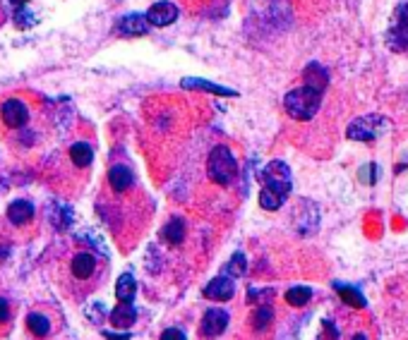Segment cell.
Wrapping results in <instances>:
<instances>
[{
	"mask_svg": "<svg viewBox=\"0 0 408 340\" xmlns=\"http://www.w3.org/2000/svg\"><path fill=\"white\" fill-rule=\"evenodd\" d=\"M207 173H209V178L216 184H221V187L231 184L238 175V163H236V156L231 154V149L228 147L212 149V154H209V158H207Z\"/></svg>",
	"mask_w": 408,
	"mask_h": 340,
	"instance_id": "3957f363",
	"label": "cell"
},
{
	"mask_svg": "<svg viewBox=\"0 0 408 340\" xmlns=\"http://www.w3.org/2000/svg\"><path fill=\"white\" fill-rule=\"evenodd\" d=\"M233 293H236V283H233V278H228V276H218V278L209 280L207 288H204V298L216 300V302L231 300Z\"/></svg>",
	"mask_w": 408,
	"mask_h": 340,
	"instance_id": "9c48e42d",
	"label": "cell"
},
{
	"mask_svg": "<svg viewBox=\"0 0 408 340\" xmlns=\"http://www.w3.org/2000/svg\"><path fill=\"white\" fill-rule=\"evenodd\" d=\"M135 321H137V309H135L133 304H123V302H120L118 307L111 312V324H113L115 328H120V331L130 328Z\"/></svg>",
	"mask_w": 408,
	"mask_h": 340,
	"instance_id": "4fadbf2b",
	"label": "cell"
},
{
	"mask_svg": "<svg viewBox=\"0 0 408 340\" xmlns=\"http://www.w3.org/2000/svg\"><path fill=\"white\" fill-rule=\"evenodd\" d=\"M115 32L120 34V36H144V34L149 32V22L144 14H125L123 19L118 22V27H115Z\"/></svg>",
	"mask_w": 408,
	"mask_h": 340,
	"instance_id": "30bf717a",
	"label": "cell"
},
{
	"mask_svg": "<svg viewBox=\"0 0 408 340\" xmlns=\"http://www.w3.org/2000/svg\"><path fill=\"white\" fill-rule=\"evenodd\" d=\"M161 340H188V338L181 328H166V331L161 333Z\"/></svg>",
	"mask_w": 408,
	"mask_h": 340,
	"instance_id": "484cf974",
	"label": "cell"
},
{
	"mask_svg": "<svg viewBox=\"0 0 408 340\" xmlns=\"http://www.w3.org/2000/svg\"><path fill=\"white\" fill-rule=\"evenodd\" d=\"M271 319H274V312H271V307H257L255 314H252V328L255 331H264L267 326L271 324Z\"/></svg>",
	"mask_w": 408,
	"mask_h": 340,
	"instance_id": "603a6c76",
	"label": "cell"
},
{
	"mask_svg": "<svg viewBox=\"0 0 408 340\" xmlns=\"http://www.w3.org/2000/svg\"><path fill=\"white\" fill-rule=\"evenodd\" d=\"M10 319V309H8V302L5 300H0V324L8 321Z\"/></svg>",
	"mask_w": 408,
	"mask_h": 340,
	"instance_id": "4316f807",
	"label": "cell"
},
{
	"mask_svg": "<svg viewBox=\"0 0 408 340\" xmlns=\"http://www.w3.org/2000/svg\"><path fill=\"white\" fill-rule=\"evenodd\" d=\"M163 237H166L171 245H181L183 237H185V226H183L181 218H178V221H171L166 228H163Z\"/></svg>",
	"mask_w": 408,
	"mask_h": 340,
	"instance_id": "7402d4cb",
	"label": "cell"
},
{
	"mask_svg": "<svg viewBox=\"0 0 408 340\" xmlns=\"http://www.w3.org/2000/svg\"><path fill=\"white\" fill-rule=\"evenodd\" d=\"M228 326V314L223 309H207V314L202 317V336L214 338V336H221Z\"/></svg>",
	"mask_w": 408,
	"mask_h": 340,
	"instance_id": "ba28073f",
	"label": "cell"
},
{
	"mask_svg": "<svg viewBox=\"0 0 408 340\" xmlns=\"http://www.w3.org/2000/svg\"><path fill=\"white\" fill-rule=\"evenodd\" d=\"M353 340H367L365 333H358V336H353Z\"/></svg>",
	"mask_w": 408,
	"mask_h": 340,
	"instance_id": "f546056e",
	"label": "cell"
},
{
	"mask_svg": "<svg viewBox=\"0 0 408 340\" xmlns=\"http://www.w3.org/2000/svg\"><path fill=\"white\" fill-rule=\"evenodd\" d=\"M12 3H14V5H17V8H22V5H27V3H29V0H12Z\"/></svg>",
	"mask_w": 408,
	"mask_h": 340,
	"instance_id": "f1b7e54d",
	"label": "cell"
},
{
	"mask_svg": "<svg viewBox=\"0 0 408 340\" xmlns=\"http://www.w3.org/2000/svg\"><path fill=\"white\" fill-rule=\"evenodd\" d=\"M245 256L240 254V252H238V254H233V259H231V264H228V271L226 274H231L233 278H236V276H242L245 274Z\"/></svg>",
	"mask_w": 408,
	"mask_h": 340,
	"instance_id": "cb8c5ba5",
	"label": "cell"
},
{
	"mask_svg": "<svg viewBox=\"0 0 408 340\" xmlns=\"http://www.w3.org/2000/svg\"><path fill=\"white\" fill-rule=\"evenodd\" d=\"M322 104V91L313 89V86H298V89L288 91L284 96V108L293 120H313Z\"/></svg>",
	"mask_w": 408,
	"mask_h": 340,
	"instance_id": "7a4b0ae2",
	"label": "cell"
},
{
	"mask_svg": "<svg viewBox=\"0 0 408 340\" xmlns=\"http://www.w3.org/2000/svg\"><path fill=\"white\" fill-rule=\"evenodd\" d=\"M183 89H202V91H209V94H216V96H238V91L228 89V86L212 84V82H207V80H192V77L183 80Z\"/></svg>",
	"mask_w": 408,
	"mask_h": 340,
	"instance_id": "2e32d148",
	"label": "cell"
},
{
	"mask_svg": "<svg viewBox=\"0 0 408 340\" xmlns=\"http://www.w3.org/2000/svg\"><path fill=\"white\" fill-rule=\"evenodd\" d=\"M389 43L392 48H408V3H401L394 12L389 27Z\"/></svg>",
	"mask_w": 408,
	"mask_h": 340,
	"instance_id": "5b68a950",
	"label": "cell"
},
{
	"mask_svg": "<svg viewBox=\"0 0 408 340\" xmlns=\"http://www.w3.org/2000/svg\"><path fill=\"white\" fill-rule=\"evenodd\" d=\"M96 271V259L87 252H80V254L72 259V276L80 280L91 278V274Z\"/></svg>",
	"mask_w": 408,
	"mask_h": 340,
	"instance_id": "5bb4252c",
	"label": "cell"
},
{
	"mask_svg": "<svg viewBox=\"0 0 408 340\" xmlns=\"http://www.w3.org/2000/svg\"><path fill=\"white\" fill-rule=\"evenodd\" d=\"M29 14V10L24 8H17V12H14V24H17V27H22V29H27V27H34V24H36V17H27Z\"/></svg>",
	"mask_w": 408,
	"mask_h": 340,
	"instance_id": "d4e9b609",
	"label": "cell"
},
{
	"mask_svg": "<svg viewBox=\"0 0 408 340\" xmlns=\"http://www.w3.org/2000/svg\"><path fill=\"white\" fill-rule=\"evenodd\" d=\"M291 194V170L284 161H271L262 170L260 206L264 211H279Z\"/></svg>",
	"mask_w": 408,
	"mask_h": 340,
	"instance_id": "6da1fadb",
	"label": "cell"
},
{
	"mask_svg": "<svg viewBox=\"0 0 408 340\" xmlns=\"http://www.w3.org/2000/svg\"><path fill=\"white\" fill-rule=\"evenodd\" d=\"M27 328L32 331V336L46 338L48 331H51V321H48L43 314H29V317H27Z\"/></svg>",
	"mask_w": 408,
	"mask_h": 340,
	"instance_id": "ffe728a7",
	"label": "cell"
},
{
	"mask_svg": "<svg viewBox=\"0 0 408 340\" xmlns=\"http://www.w3.org/2000/svg\"><path fill=\"white\" fill-rule=\"evenodd\" d=\"M135 293H137V283H135V278L130 274H123L118 278V283H115V298H118V302L133 304Z\"/></svg>",
	"mask_w": 408,
	"mask_h": 340,
	"instance_id": "e0dca14e",
	"label": "cell"
},
{
	"mask_svg": "<svg viewBox=\"0 0 408 340\" xmlns=\"http://www.w3.org/2000/svg\"><path fill=\"white\" fill-rule=\"evenodd\" d=\"M144 17H147L149 27H168L178 19V8L168 0H161V3H154Z\"/></svg>",
	"mask_w": 408,
	"mask_h": 340,
	"instance_id": "8992f818",
	"label": "cell"
},
{
	"mask_svg": "<svg viewBox=\"0 0 408 340\" xmlns=\"http://www.w3.org/2000/svg\"><path fill=\"white\" fill-rule=\"evenodd\" d=\"M387 127H389V123L382 115H363L348 125L346 137L351 142H375L387 132Z\"/></svg>",
	"mask_w": 408,
	"mask_h": 340,
	"instance_id": "277c9868",
	"label": "cell"
},
{
	"mask_svg": "<svg viewBox=\"0 0 408 340\" xmlns=\"http://www.w3.org/2000/svg\"><path fill=\"white\" fill-rule=\"evenodd\" d=\"M70 158H72L75 166L84 168V166H89L91 158H94V149H91L87 142H75L70 147Z\"/></svg>",
	"mask_w": 408,
	"mask_h": 340,
	"instance_id": "d6986e66",
	"label": "cell"
},
{
	"mask_svg": "<svg viewBox=\"0 0 408 340\" xmlns=\"http://www.w3.org/2000/svg\"><path fill=\"white\" fill-rule=\"evenodd\" d=\"M310 300H313V290L305 288V285H295V288H291L288 293H286V302H288L291 307H305Z\"/></svg>",
	"mask_w": 408,
	"mask_h": 340,
	"instance_id": "44dd1931",
	"label": "cell"
},
{
	"mask_svg": "<svg viewBox=\"0 0 408 340\" xmlns=\"http://www.w3.org/2000/svg\"><path fill=\"white\" fill-rule=\"evenodd\" d=\"M327 82H329V77H327V72H324V67H319L317 62L308 65V70H305V86H313V89H317V91H324Z\"/></svg>",
	"mask_w": 408,
	"mask_h": 340,
	"instance_id": "ac0fdd59",
	"label": "cell"
},
{
	"mask_svg": "<svg viewBox=\"0 0 408 340\" xmlns=\"http://www.w3.org/2000/svg\"><path fill=\"white\" fill-rule=\"evenodd\" d=\"M106 340H130V336L128 333H118V336L115 333H106Z\"/></svg>",
	"mask_w": 408,
	"mask_h": 340,
	"instance_id": "83f0119b",
	"label": "cell"
},
{
	"mask_svg": "<svg viewBox=\"0 0 408 340\" xmlns=\"http://www.w3.org/2000/svg\"><path fill=\"white\" fill-rule=\"evenodd\" d=\"M133 170L128 166H113L109 170V182L115 192H125V189L133 187Z\"/></svg>",
	"mask_w": 408,
	"mask_h": 340,
	"instance_id": "9a60e30c",
	"label": "cell"
},
{
	"mask_svg": "<svg viewBox=\"0 0 408 340\" xmlns=\"http://www.w3.org/2000/svg\"><path fill=\"white\" fill-rule=\"evenodd\" d=\"M8 218L14 226H24V223H29L34 218V206L27 199H14L8 206Z\"/></svg>",
	"mask_w": 408,
	"mask_h": 340,
	"instance_id": "8fae6325",
	"label": "cell"
},
{
	"mask_svg": "<svg viewBox=\"0 0 408 340\" xmlns=\"http://www.w3.org/2000/svg\"><path fill=\"white\" fill-rule=\"evenodd\" d=\"M334 290H337L339 298H341L343 302L348 304V307H353V309H365V307H367L365 295H363L358 288H353V285H346V283H334Z\"/></svg>",
	"mask_w": 408,
	"mask_h": 340,
	"instance_id": "7c38bea8",
	"label": "cell"
},
{
	"mask_svg": "<svg viewBox=\"0 0 408 340\" xmlns=\"http://www.w3.org/2000/svg\"><path fill=\"white\" fill-rule=\"evenodd\" d=\"M0 115H3V123L8 127H22L24 123L29 120V110L27 106L22 104L19 99H8L3 106H0Z\"/></svg>",
	"mask_w": 408,
	"mask_h": 340,
	"instance_id": "52a82bcc",
	"label": "cell"
}]
</instances>
